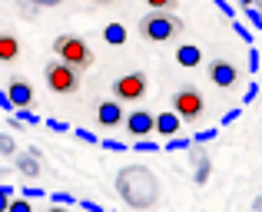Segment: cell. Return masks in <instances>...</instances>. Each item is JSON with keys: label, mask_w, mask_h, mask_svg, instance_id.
<instances>
[{"label": "cell", "mask_w": 262, "mask_h": 212, "mask_svg": "<svg viewBox=\"0 0 262 212\" xmlns=\"http://www.w3.org/2000/svg\"><path fill=\"white\" fill-rule=\"evenodd\" d=\"M116 193L129 209H153L160 202V179L149 166H123L116 173Z\"/></svg>", "instance_id": "cell-1"}, {"label": "cell", "mask_w": 262, "mask_h": 212, "mask_svg": "<svg viewBox=\"0 0 262 212\" xmlns=\"http://www.w3.org/2000/svg\"><path fill=\"white\" fill-rule=\"evenodd\" d=\"M179 33H183V20L166 10H149L140 20V37L149 40V43H166V40L179 37Z\"/></svg>", "instance_id": "cell-2"}, {"label": "cell", "mask_w": 262, "mask_h": 212, "mask_svg": "<svg viewBox=\"0 0 262 212\" xmlns=\"http://www.w3.org/2000/svg\"><path fill=\"white\" fill-rule=\"evenodd\" d=\"M53 53H57L67 66H73V70H80V73L93 66V50H90V43L83 37H73V33H63V37L53 40Z\"/></svg>", "instance_id": "cell-3"}, {"label": "cell", "mask_w": 262, "mask_h": 212, "mask_svg": "<svg viewBox=\"0 0 262 212\" xmlns=\"http://www.w3.org/2000/svg\"><path fill=\"white\" fill-rule=\"evenodd\" d=\"M43 80H47V86H50L53 93H60V97H70V93L80 90V70L67 66L63 60H53V63H47V66H43Z\"/></svg>", "instance_id": "cell-4"}, {"label": "cell", "mask_w": 262, "mask_h": 212, "mask_svg": "<svg viewBox=\"0 0 262 212\" xmlns=\"http://www.w3.org/2000/svg\"><path fill=\"white\" fill-rule=\"evenodd\" d=\"M173 109L179 116H183V123H199L206 113V100L199 90H192V86H183V90L173 93Z\"/></svg>", "instance_id": "cell-5"}, {"label": "cell", "mask_w": 262, "mask_h": 212, "mask_svg": "<svg viewBox=\"0 0 262 212\" xmlns=\"http://www.w3.org/2000/svg\"><path fill=\"white\" fill-rule=\"evenodd\" d=\"M113 97L120 103H136V100L146 97V77L140 70L136 73H123V77L113 80Z\"/></svg>", "instance_id": "cell-6"}, {"label": "cell", "mask_w": 262, "mask_h": 212, "mask_svg": "<svg viewBox=\"0 0 262 212\" xmlns=\"http://www.w3.org/2000/svg\"><path fill=\"white\" fill-rule=\"evenodd\" d=\"M123 126H126V133L133 136V139H146L149 133H156V116L149 113V109H133V113L123 120Z\"/></svg>", "instance_id": "cell-7"}, {"label": "cell", "mask_w": 262, "mask_h": 212, "mask_svg": "<svg viewBox=\"0 0 262 212\" xmlns=\"http://www.w3.org/2000/svg\"><path fill=\"white\" fill-rule=\"evenodd\" d=\"M209 80L219 86V90H232L239 83V66L229 63V60H212L209 63Z\"/></svg>", "instance_id": "cell-8"}, {"label": "cell", "mask_w": 262, "mask_h": 212, "mask_svg": "<svg viewBox=\"0 0 262 212\" xmlns=\"http://www.w3.org/2000/svg\"><path fill=\"white\" fill-rule=\"evenodd\" d=\"M123 120H126V113H123L120 100H103V103L96 106V123H100L103 129H113V126H120Z\"/></svg>", "instance_id": "cell-9"}, {"label": "cell", "mask_w": 262, "mask_h": 212, "mask_svg": "<svg viewBox=\"0 0 262 212\" xmlns=\"http://www.w3.org/2000/svg\"><path fill=\"white\" fill-rule=\"evenodd\" d=\"M186 153L192 156L189 162L196 166V176H192V179H196V186H206V179H209V173H212V159H209V153H203V149H199V143H192Z\"/></svg>", "instance_id": "cell-10"}, {"label": "cell", "mask_w": 262, "mask_h": 212, "mask_svg": "<svg viewBox=\"0 0 262 212\" xmlns=\"http://www.w3.org/2000/svg\"><path fill=\"white\" fill-rule=\"evenodd\" d=\"M7 93H10V100H13V106H17V109L33 106V86L27 83L24 77H13L10 86H7Z\"/></svg>", "instance_id": "cell-11"}, {"label": "cell", "mask_w": 262, "mask_h": 212, "mask_svg": "<svg viewBox=\"0 0 262 212\" xmlns=\"http://www.w3.org/2000/svg\"><path fill=\"white\" fill-rule=\"evenodd\" d=\"M179 129H183V116H179L176 109H163V113H156V133H160V136L173 139Z\"/></svg>", "instance_id": "cell-12"}, {"label": "cell", "mask_w": 262, "mask_h": 212, "mask_svg": "<svg viewBox=\"0 0 262 212\" xmlns=\"http://www.w3.org/2000/svg\"><path fill=\"white\" fill-rule=\"evenodd\" d=\"M13 166H17V173H24L27 179H37L40 176V159L30 149H27V153H17V162H13Z\"/></svg>", "instance_id": "cell-13"}, {"label": "cell", "mask_w": 262, "mask_h": 212, "mask_svg": "<svg viewBox=\"0 0 262 212\" xmlns=\"http://www.w3.org/2000/svg\"><path fill=\"white\" fill-rule=\"evenodd\" d=\"M176 63H179V66H189V70H192V66L203 63V50H199L196 43H183V46L176 50Z\"/></svg>", "instance_id": "cell-14"}, {"label": "cell", "mask_w": 262, "mask_h": 212, "mask_svg": "<svg viewBox=\"0 0 262 212\" xmlns=\"http://www.w3.org/2000/svg\"><path fill=\"white\" fill-rule=\"evenodd\" d=\"M17 53H20V40L13 33H0V60L10 63V60H17Z\"/></svg>", "instance_id": "cell-15"}, {"label": "cell", "mask_w": 262, "mask_h": 212, "mask_svg": "<svg viewBox=\"0 0 262 212\" xmlns=\"http://www.w3.org/2000/svg\"><path fill=\"white\" fill-rule=\"evenodd\" d=\"M103 40H106L110 46H123L129 40V33H126L123 23H106V27H103Z\"/></svg>", "instance_id": "cell-16"}, {"label": "cell", "mask_w": 262, "mask_h": 212, "mask_svg": "<svg viewBox=\"0 0 262 212\" xmlns=\"http://www.w3.org/2000/svg\"><path fill=\"white\" fill-rule=\"evenodd\" d=\"M189 146H192V139H186V136H173V139L166 143V153H186Z\"/></svg>", "instance_id": "cell-17"}, {"label": "cell", "mask_w": 262, "mask_h": 212, "mask_svg": "<svg viewBox=\"0 0 262 212\" xmlns=\"http://www.w3.org/2000/svg\"><path fill=\"white\" fill-rule=\"evenodd\" d=\"M0 156H17V143L10 133H0Z\"/></svg>", "instance_id": "cell-18"}, {"label": "cell", "mask_w": 262, "mask_h": 212, "mask_svg": "<svg viewBox=\"0 0 262 212\" xmlns=\"http://www.w3.org/2000/svg\"><path fill=\"white\" fill-rule=\"evenodd\" d=\"M17 120L24 123V126H37V123H40V116L33 113L30 106H24V109H17Z\"/></svg>", "instance_id": "cell-19"}, {"label": "cell", "mask_w": 262, "mask_h": 212, "mask_svg": "<svg viewBox=\"0 0 262 212\" xmlns=\"http://www.w3.org/2000/svg\"><path fill=\"white\" fill-rule=\"evenodd\" d=\"M133 149H136V153H160V143H153V139L146 136V139H136Z\"/></svg>", "instance_id": "cell-20"}, {"label": "cell", "mask_w": 262, "mask_h": 212, "mask_svg": "<svg viewBox=\"0 0 262 212\" xmlns=\"http://www.w3.org/2000/svg\"><path fill=\"white\" fill-rule=\"evenodd\" d=\"M10 199H13V186H7V182H4V186H0V212L10 209Z\"/></svg>", "instance_id": "cell-21"}, {"label": "cell", "mask_w": 262, "mask_h": 212, "mask_svg": "<svg viewBox=\"0 0 262 212\" xmlns=\"http://www.w3.org/2000/svg\"><path fill=\"white\" fill-rule=\"evenodd\" d=\"M246 10V20H249L256 30H262V13H259V7H243Z\"/></svg>", "instance_id": "cell-22"}, {"label": "cell", "mask_w": 262, "mask_h": 212, "mask_svg": "<svg viewBox=\"0 0 262 212\" xmlns=\"http://www.w3.org/2000/svg\"><path fill=\"white\" fill-rule=\"evenodd\" d=\"M232 30H236V37H243L246 43H252V30L243 23V20H232Z\"/></svg>", "instance_id": "cell-23"}, {"label": "cell", "mask_w": 262, "mask_h": 212, "mask_svg": "<svg viewBox=\"0 0 262 212\" xmlns=\"http://www.w3.org/2000/svg\"><path fill=\"white\" fill-rule=\"evenodd\" d=\"M7 212H33V206H30V199L20 196V199H10V209H7Z\"/></svg>", "instance_id": "cell-24"}, {"label": "cell", "mask_w": 262, "mask_h": 212, "mask_svg": "<svg viewBox=\"0 0 262 212\" xmlns=\"http://www.w3.org/2000/svg\"><path fill=\"white\" fill-rule=\"evenodd\" d=\"M100 146L106 149V153H123V149H126V143H120V139H100Z\"/></svg>", "instance_id": "cell-25"}, {"label": "cell", "mask_w": 262, "mask_h": 212, "mask_svg": "<svg viewBox=\"0 0 262 212\" xmlns=\"http://www.w3.org/2000/svg\"><path fill=\"white\" fill-rule=\"evenodd\" d=\"M50 206H73V196H67V193H50Z\"/></svg>", "instance_id": "cell-26"}, {"label": "cell", "mask_w": 262, "mask_h": 212, "mask_svg": "<svg viewBox=\"0 0 262 212\" xmlns=\"http://www.w3.org/2000/svg\"><path fill=\"white\" fill-rule=\"evenodd\" d=\"M216 136H219V129L212 126V129H203V133H196V136H192V143H209V139H216Z\"/></svg>", "instance_id": "cell-27"}, {"label": "cell", "mask_w": 262, "mask_h": 212, "mask_svg": "<svg viewBox=\"0 0 262 212\" xmlns=\"http://www.w3.org/2000/svg\"><path fill=\"white\" fill-rule=\"evenodd\" d=\"M256 97H259V83H249V86H246V97H243V106H249Z\"/></svg>", "instance_id": "cell-28"}, {"label": "cell", "mask_w": 262, "mask_h": 212, "mask_svg": "<svg viewBox=\"0 0 262 212\" xmlns=\"http://www.w3.org/2000/svg\"><path fill=\"white\" fill-rule=\"evenodd\" d=\"M216 7H219V10H223V13H226L229 20H236V7H232L229 0H216Z\"/></svg>", "instance_id": "cell-29"}, {"label": "cell", "mask_w": 262, "mask_h": 212, "mask_svg": "<svg viewBox=\"0 0 262 212\" xmlns=\"http://www.w3.org/2000/svg\"><path fill=\"white\" fill-rule=\"evenodd\" d=\"M259 63H262V60H259V50H256V46H249V73H256Z\"/></svg>", "instance_id": "cell-30"}, {"label": "cell", "mask_w": 262, "mask_h": 212, "mask_svg": "<svg viewBox=\"0 0 262 212\" xmlns=\"http://www.w3.org/2000/svg\"><path fill=\"white\" fill-rule=\"evenodd\" d=\"M40 196H47L43 189H37V186H24V199H40Z\"/></svg>", "instance_id": "cell-31"}, {"label": "cell", "mask_w": 262, "mask_h": 212, "mask_svg": "<svg viewBox=\"0 0 262 212\" xmlns=\"http://www.w3.org/2000/svg\"><path fill=\"white\" fill-rule=\"evenodd\" d=\"M149 7H153V10H169V7L176 4V0H146Z\"/></svg>", "instance_id": "cell-32"}, {"label": "cell", "mask_w": 262, "mask_h": 212, "mask_svg": "<svg viewBox=\"0 0 262 212\" xmlns=\"http://www.w3.org/2000/svg\"><path fill=\"white\" fill-rule=\"evenodd\" d=\"M47 126H50L53 133H67V129H70V126H67L63 120H47Z\"/></svg>", "instance_id": "cell-33"}, {"label": "cell", "mask_w": 262, "mask_h": 212, "mask_svg": "<svg viewBox=\"0 0 262 212\" xmlns=\"http://www.w3.org/2000/svg\"><path fill=\"white\" fill-rule=\"evenodd\" d=\"M80 206H83V212H106V209L100 206V202H93V199H83Z\"/></svg>", "instance_id": "cell-34"}, {"label": "cell", "mask_w": 262, "mask_h": 212, "mask_svg": "<svg viewBox=\"0 0 262 212\" xmlns=\"http://www.w3.org/2000/svg\"><path fill=\"white\" fill-rule=\"evenodd\" d=\"M77 139H83V143H96V146H100V139H96L90 129H77Z\"/></svg>", "instance_id": "cell-35"}, {"label": "cell", "mask_w": 262, "mask_h": 212, "mask_svg": "<svg viewBox=\"0 0 262 212\" xmlns=\"http://www.w3.org/2000/svg\"><path fill=\"white\" fill-rule=\"evenodd\" d=\"M0 109H17V106H13V100H10V93H7V90H0Z\"/></svg>", "instance_id": "cell-36"}, {"label": "cell", "mask_w": 262, "mask_h": 212, "mask_svg": "<svg viewBox=\"0 0 262 212\" xmlns=\"http://www.w3.org/2000/svg\"><path fill=\"white\" fill-rule=\"evenodd\" d=\"M239 113H243V109H229V113L223 116V126H229V123H236V120H239Z\"/></svg>", "instance_id": "cell-37"}, {"label": "cell", "mask_w": 262, "mask_h": 212, "mask_svg": "<svg viewBox=\"0 0 262 212\" xmlns=\"http://www.w3.org/2000/svg\"><path fill=\"white\" fill-rule=\"evenodd\" d=\"M30 4H37V7H60L63 0H30Z\"/></svg>", "instance_id": "cell-38"}, {"label": "cell", "mask_w": 262, "mask_h": 212, "mask_svg": "<svg viewBox=\"0 0 262 212\" xmlns=\"http://www.w3.org/2000/svg\"><path fill=\"white\" fill-rule=\"evenodd\" d=\"M252 212H262V196H256V202H252Z\"/></svg>", "instance_id": "cell-39"}, {"label": "cell", "mask_w": 262, "mask_h": 212, "mask_svg": "<svg viewBox=\"0 0 262 212\" xmlns=\"http://www.w3.org/2000/svg\"><path fill=\"white\" fill-rule=\"evenodd\" d=\"M47 212H70V206H50Z\"/></svg>", "instance_id": "cell-40"}, {"label": "cell", "mask_w": 262, "mask_h": 212, "mask_svg": "<svg viewBox=\"0 0 262 212\" xmlns=\"http://www.w3.org/2000/svg\"><path fill=\"white\" fill-rule=\"evenodd\" d=\"M239 4H243V7H256L259 0H239Z\"/></svg>", "instance_id": "cell-41"}, {"label": "cell", "mask_w": 262, "mask_h": 212, "mask_svg": "<svg viewBox=\"0 0 262 212\" xmlns=\"http://www.w3.org/2000/svg\"><path fill=\"white\" fill-rule=\"evenodd\" d=\"M93 4H110V0H93Z\"/></svg>", "instance_id": "cell-42"}]
</instances>
